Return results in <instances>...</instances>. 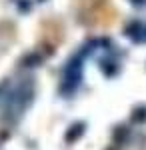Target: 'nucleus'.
<instances>
[{"mask_svg":"<svg viewBox=\"0 0 146 150\" xmlns=\"http://www.w3.org/2000/svg\"><path fill=\"white\" fill-rule=\"evenodd\" d=\"M32 98V88L28 84H18L14 86L10 92L4 96V112L14 114H22V110L26 108V104Z\"/></svg>","mask_w":146,"mask_h":150,"instance_id":"f257e3e1","label":"nucleus"},{"mask_svg":"<svg viewBox=\"0 0 146 150\" xmlns=\"http://www.w3.org/2000/svg\"><path fill=\"white\" fill-rule=\"evenodd\" d=\"M82 78V58H74L72 62H68L64 68V76H62V90L66 94H72L80 84Z\"/></svg>","mask_w":146,"mask_h":150,"instance_id":"f03ea898","label":"nucleus"}]
</instances>
